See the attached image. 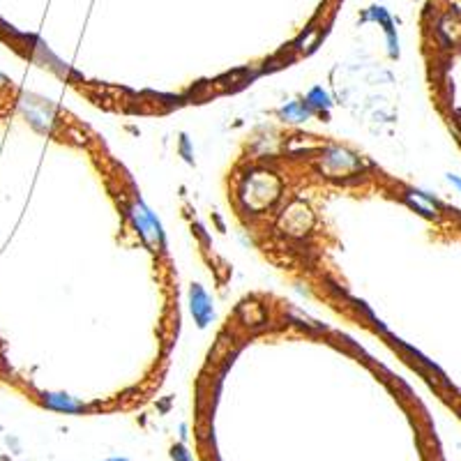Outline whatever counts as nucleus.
I'll list each match as a JSON object with an SVG mask.
<instances>
[{"label": "nucleus", "instance_id": "nucleus-1", "mask_svg": "<svg viewBox=\"0 0 461 461\" xmlns=\"http://www.w3.org/2000/svg\"><path fill=\"white\" fill-rule=\"evenodd\" d=\"M192 314L194 319L199 321V325H206L210 316H213V305H210V298L201 286L192 288Z\"/></svg>", "mask_w": 461, "mask_h": 461}, {"label": "nucleus", "instance_id": "nucleus-2", "mask_svg": "<svg viewBox=\"0 0 461 461\" xmlns=\"http://www.w3.org/2000/svg\"><path fill=\"white\" fill-rule=\"evenodd\" d=\"M406 199L411 201L413 206L420 210V213H425V215H429V217H433V215L438 213V210H436V206H431V203L427 201L425 196H420V194H406Z\"/></svg>", "mask_w": 461, "mask_h": 461}, {"label": "nucleus", "instance_id": "nucleus-3", "mask_svg": "<svg viewBox=\"0 0 461 461\" xmlns=\"http://www.w3.org/2000/svg\"><path fill=\"white\" fill-rule=\"evenodd\" d=\"M447 180H450L452 184H457V187L461 189V178H457V175H447Z\"/></svg>", "mask_w": 461, "mask_h": 461}]
</instances>
